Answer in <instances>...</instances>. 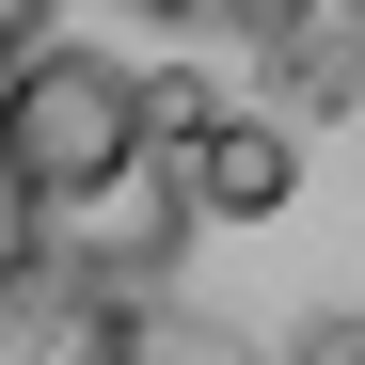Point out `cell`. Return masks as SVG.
Wrapping results in <instances>:
<instances>
[{
  "instance_id": "1",
  "label": "cell",
  "mask_w": 365,
  "mask_h": 365,
  "mask_svg": "<svg viewBox=\"0 0 365 365\" xmlns=\"http://www.w3.org/2000/svg\"><path fill=\"white\" fill-rule=\"evenodd\" d=\"M159 128V80L128 48H32L16 80H0V175H16L32 207H96L128 191V159Z\"/></svg>"
},
{
  "instance_id": "2",
  "label": "cell",
  "mask_w": 365,
  "mask_h": 365,
  "mask_svg": "<svg viewBox=\"0 0 365 365\" xmlns=\"http://www.w3.org/2000/svg\"><path fill=\"white\" fill-rule=\"evenodd\" d=\"M0 365H159L128 286L48 255V238H0Z\"/></svg>"
},
{
  "instance_id": "3",
  "label": "cell",
  "mask_w": 365,
  "mask_h": 365,
  "mask_svg": "<svg viewBox=\"0 0 365 365\" xmlns=\"http://www.w3.org/2000/svg\"><path fill=\"white\" fill-rule=\"evenodd\" d=\"M286 191H302V143L286 128H255V111H207L191 128V207L207 222H286Z\"/></svg>"
},
{
  "instance_id": "4",
  "label": "cell",
  "mask_w": 365,
  "mask_h": 365,
  "mask_svg": "<svg viewBox=\"0 0 365 365\" xmlns=\"http://www.w3.org/2000/svg\"><path fill=\"white\" fill-rule=\"evenodd\" d=\"M48 48V0H0V64H32Z\"/></svg>"
},
{
  "instance_id": "5",
  "label": "cell",
  "mask_w": 365,
  "mask_h": 365,
  "mask_svg": "<svg viewBox=\"0 0 365 365\" xmlns=\"http://www.w3.org/2000/svg\"><path fill=\"white\" fill-rule=\"evenodd\" d=\"M334 365H365V334H334Z\"/></svg>"
}]
</instances>
